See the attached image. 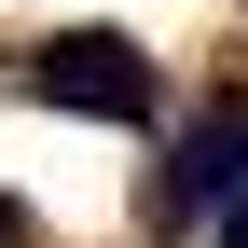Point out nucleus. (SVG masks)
<instances>
[{
    "label": "nucleus",
    "mask_w": 248,
    "mask_h": 248,
    "mask_svg": "<svg viewBox=\"0 0 248 248\" xmlns=\"http://www.w3.org/2000/svg\"><path fill=\"white\" fill-rule=\"evenodd\" d=\"M28 97L42 110H83V124H138L152 110V55L124 42V28H55V42L28 55Z\"/></svg>",
    "instance_id": "nucleus-1"
},
{
    "label": "nucleus",
    "mask_w": 248,
    "mask_h": 248,
    "mask_svg": "<svg viewBox=\"0 0 248 248\" xmlns=\"http://www.w3.org/2000/svg\"><path fill=\"white\" fill-rule=\"evenodd\" d=\"M248 193V97H221V110H193L166 138V221H193V207H234Z\"/></svg>",
    "instance_id": "nucleus-2"
},
{
    "label": "nucleus",
    "mask_w": 248,
    "mask_h": 248,
    "mask_svg": "<svg viewBox=\"0 0 248 248\" xmlns=\"http://www.w3.org/2000/svg\"><path fill=\"white\" fill-rule=\"evenodd\" d=\"M221 248H248V193H234V207H221Z\"/></svg>",
    "instance_id": "nucleus-3"
}]
</instances>
